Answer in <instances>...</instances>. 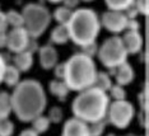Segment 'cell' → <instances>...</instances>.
Segmentation results:
<instances>
[{
  "instance_id": "obj_19",
  "label": "cell",
  "mask_w": 149,
  "mask_h": 136,
  "mask_svg": "<svg viewBox=\"0 0 149 136\" xmlns=\"http://www.w3.org/2000/svg\"><path fill=\"white\" fill-rule=\"evenodd\" d=\"M93 87H96L103 92H108L110 88L112 87V81H111L110 74L108 73H97Z\"/></svg>"
},
{
  "instance_id": "obj_11",
  "label": "cell",
  "mask_w": 149,
  "mask_h": 136,
  "mask_svg": "<svg viewBox=\"0 0 149 136\" xmlns=\"http://www.w3.org/2000/svg\"><path fill=\"white\" fill-rule=\"evenodd\" d=\"M121 40H123L124 47L127 53H138L141 51V47H143V37H141V35L139 32L127 31Z\"/></svg>"
},
{
  "instance_id": "obj_24",
  "label": "cell",
  "mask_w": 149,
  "mask_h": 136,
  "mask_svg": "<svg viewBox=\"0 0 149 136\" xmlns=\"http://www.w3.org/2000/svg\"><path fill=\"white\" fill-rule=\"evenodd\" d=\"M107 126V120L103 118V120L92 122L91 125H88V130H89V136H101L103 134L104 128Z\"/></svg>"
},
{
  "instance_id": "obj_14",
  "label": "cell",
  "mask_w": 149,
  "mask_h": 136,
  "mask_svg": "<svg viewBox=\"0 0 149 136\" xmlns=\"http://www.w3.org/2000/svg\"><path fill=\"white\" fill-rule=\"evenodd\" d=\"M13 61H14V66L19 71H27L31 69L33 65V56L29 51L24 50V51H21V52L15 53Z\"/></svg>"
},
{
  "instance_id": "obj_7",
  "label": "cell",
  "mask_w": 149,
  "mask_h": 136,
  "mask_svg": "<svg viewBox=\"0 0 149 136\" xmlns=\"http://www.w3.org/2000/svg\"><path fill=\"white\" fill-rule=\"evenodd\" d=\"M135 108L126 99L113 101L108 104L106 120L117 128H126L134 118Z\"/></svg>"
},
{
  "instance_id": "obj_21",
  "label": "cell",
  "mask_w": 149,
  "mask_h": 136,
  "mask_svg": "<svg viewBox=\"0 0 149 136\" xmlns=\"http://www.w3.org/2000/svg\"><path fill=\"white\" fill-rule=\"evenodd\" d=\"M32 128L35 130L37 134H42V132H46L50 127V120L49 117H45L42 114H40L38 117H36L35 120H32Z\"/></svg>"
},
{
  "instance_id": "obj_22",
  "label": "cell",
  "mask_w": 149,
  "mask_h": 136,
  "mask_svg": "<svg viewBox=\"0 0 149 136\" xmlns=\"http://www.w3.org/2000/svg\"><path fill=\"white\" fill-rule=\"evenodd\" d=\"M5 19H6V23L9 26H12L13 28L23 27V15H22V13L17 12V10L12 9L8 13H5Z\"/></svg>"
},
{
  "instance_id": "obj_15",
  "label": "cell",
  "mask_w": 149,
  "mask_h": 136,
  "mask_svg": "<svg viewBox=\"0 0 149 136\" xmlns=\"http://www.w3.org/2000/svg\"><path fill=\"white\" fill-rule=\"evenodd\" d=\"M50 92H51V94H54L55 97H57L60 101H65L66 99V97H68V94H69V87L66 85V83L64 80H60V79H57V80H52L51 83H50Z\"/></svg>"
},
{
  "instance_id": "obj_34",
  "label": "cell",
  "mask_w": 149,
  "mask_h": 136,
  "mask_svg": "<svg viewBox=\"0 0 149 136\" xmlns=\"http://www.w3.org/2000/svg\"><path fill=\"white\" fill-rule=\"evenodd\" d=\"M26 50H27V51H29L31 53H33L35 51H38V46H37L36 38H31V37H29V41H28V43H27Z\"/></svg>"
},
{
  "instance_id": "obj_12",
  "label": "cell",
  "mask_w": 149,
  "mask_h": 136,
  "mask_svg": "<svg viewBox=\"0 0 149 136\" xmlns=\"http://www.w3.org/2000/svg\"><path fill=\"white\" fill-rule=\"evenodd\" d=\"M40 51V64L45 70L54 69V66L57 64V51L55 47L46 45L38 49Z\"/></svg>"
},
{
  "instance_id": "obj_13",
  "label": "cell",
  "mask_w": 149,
  "mask_h": 136,
  "mask_svg": "<svg viewBox=\"0 0 149 136\" xmlns=\"http://www.w3.org/2000/svg\"><path fill=\"white\" fill-rule=\"evenodd\" d=\"M115 78H116V83L118 85H127L130 84L134 79V69L131 67L130 64L126 61L123 62L121 65L116 67V73H115Z\"/></svg>"
},
{
  "instance_id": "obj_32",
  "label": "cell",
  "mask_w": 149,
  "mask_h": 136,
  "mask_svg": "<svg viewBox=\"0 0 149 136\" xmlns=\"http://www.w3.org/2000/svg\"><path fill=\"white\" fill-rule=\"evenodd\" d=\"M139 28H140V23H139L136 19H127L126 28L125 29L133 31V32H139Z\"/></svg>"
},
{
  "instance_id": "obj_40",
  "label": "cell",
  "mask_w": 149,
  "mask_h": 136,
  "mask_svg": "<svg viewBox=\"0 0 149 136\" xmlns=\"http://www.w3.org/2000/svg\"><path fill=\"white\" fill-rule=\"evenodd\" d=\"M19 136H40V134H37L33 128H27V130L22 131Z\"/></svg>"
},
{
  "instance_id": "obj_6",
  "label": "cell",
  "mask_w": 149,
  "mask_h": 136,
  "mask_svg": "<svg viewBox=\"0 0 149 136\" xmlns=\"http://www.w3.org/2000/svg\"><path fill=\"white\" fill-rule=\"evenodd\" d=\"M98 59L107 69L111 67H117L125 62L127 59L129 53L126 52L123 43V40L117 36H113L111 38H107L102 43V46L97 51Z\"/></svg>"
},
{
  "instance_id": "obj_18",
  "label": "cell",
  "mask_w": 149,
  "mask_h": 136,
  "mask_svg": "<svg viewBox=\"0 0 149 136\" xmlns=\"http://www.w3.org/2000/svg\"><path fill=\"white\" fill-rule=\"evenodd\" d=\"M12 113L10 96L6 92H0V121L5 120Z\"/></svg>"
},
{
  "instance_id": "obj_5",
  "label": "cell",
  "mask_w": 149,
  "mask_h": 136,
  "mask_svg": "<svg viewBox=\"0 0 149 136\" xmlns=\"http://www.w3.org/2000/svg\"><path fill=\"white\" fill-rule=\"evenodd\" d=\"M23 27L31 38L42 36L51 22V14L42 4H27L22 10Z\"/></svg>"
},
{
  "instance_id": "obj_26",
  "label": "cell",
  "mask_w": 149,
  "mask_h": 136,
  "mask_svg": "<svg viewBox=\"0 0 149 136\" xmlns=\"http://www.w3.org/2000/svg\"><path fill=\"white\" fill-rule=\"evenodd\" d=\"M108 92H111V97L113 98V101H123L126 98V92H125L123 85H118V84L112 85Z\"/></svg>"
},
{
  "instance_id": "obj_20",
  "label": "cell",
  "mask_w": 149,
  "mask_h": 136,
  "mask_svg": "<svg viewBox=\"0 0 149 136\" xmlns=\"http://www.w3.org/2000/svg\"><path fill=\"white\" fill-rule=\"evenodd\" d=\"M72 14H73V9H69L66 8V6H59L55 13H54V18L59 24H64L66 26L68 23H69L70 18H72Z\"/></svg>"
},
{
  "instance_id": "obj_4",
  "label": "cell",
  "mask_w": 149,
  "mask_h": 136,
  "mask_svg": "<svg viewBox=\"0 0 149 136\" xmlns=\"http://www.w3.org/2000/svg\"><path fill=\"white\" fill-rule=\"evenodd\" d=\"M66 27L69 31V38L82 47L96 41L101 29V22L94 10L82 8L73 10L72 18Z\"/></svg>"
},
{
  "instance_id": "obj_35",
  "label": "cell",
  "mask_w": 149,
  "mask_h": 136,
  "mask_svg": "<svg viewBox=\"0 0 149 136\" xmlns=\"http://www.w3.org/2000/svg\"><path fill=\"white\" fill-rule=\"evenodd\" d=\"M6 27H8V23L5 19V13L0 12V32H5Z\"/></svg>"
},
{
  "instance_id": "obj_38",
  "label": "cell",
  "mask_w": 149,
  "mask_h": 136,
  "mask_svg": "<svg viewBox=\"0 0 149 136\" xmlns=\"http://www.w3.org/2000/svg\"><path fill=\"white\" fill-rule=\"evenodd\" d=\"M6 42H8V33L5 32H0V49L6 47Z\"/></svg>"
},
{
  "instance_id": "obj_30",
  "label": "cell",
  "mask_w": 149,
  "mask_h": 136,
  "mask_svg": "<svg viewBox=\"0 0 149 136\" xmlns=\"http://www.w3.org/2000/svg\"><path fill=\"white\" fill-rule=\"evenodd\" d=\"M54 67H55V76L60 80H64V75H65V62L56 64Z\"/></svg>"
},
{
  "instance_id": "obj_23",
  "label": "cell",
  "mask_w": 149,
  "mask_h": 136,
  "mask_svg": "<svg viewBox=\"0 0 149 136\" xmlns=\"http://www.w3.org/2000/svg\"><path fill=\"white\" fill-rule=\"evenodd\" d=\"M104 3L110 10L123 12V10L127 9L130 5L134 4V0H104Z\"/></svg>"
},
{
  "instance_id": "obj_3",
  "label": "cell",
  "mask_w": 149,
  "mask_h": 136,
  "mask_svg": "<svg viewBox=\"0 0 149 136\" xmlns=\"http://www.w3.org/2000/svg\"><path fill=\"white\" fill-rule=\"evenodd\" d=\"M97 69L92 57L84 53H75L65 62L64 81L70 90L82 92L93 87Z\"/></svg>"
},
{
  "instance_id": "obj_39",
  "label": "cell",
  "mask_w": 149,
  "mask_h": 136,
  "mask_svg": "<svg viewBox=\"0 0 149 136\" xmlns=\"http://www.w3.org/2000/svg\"><path fill=\"white\" fill-rule=\"evenodd\" d=\"M5 60L4 57H3V55H0V83L3 81V74H4V70H5Z\"/></svg>"
},
{
  "instance_id": "obj_41",
  "label": "cell",
  "mask_w": 149,
  "mask_h": 136,
  "mask_svg": "<svg viewBox=\"0 0 149 136\" xmlns=\"http://www.w3.org/2000/svg\"><path fill=\"white\" fill-rule=\"evenodd\" d=\"M50 3H54V4H56V3H60V1H63V0H49Z\"/></svg>"
},
{
  "instance_id": "obj_29",
  "label": "cell",
  "mask_w": 149,
  "mask_h": 136,
  "mask_svg": "<svg viewBox=\"0 0 149 136\" xmlns=\"http://www.w3.org/2000/svg\"><path fill=\"white\" fill-rule=\"evenodd\" d=\"M134 5L138 9L139 14H148V9H149V1L148 0H134Z\"/></svg>"
},
{
  "instance_id": "obj_37",
  "label": "cell",
  "mask_w": 149,
  "mask_h": 136,
  "mask_svg": "<svg viewBox=\"0 0 149 136\" xmlns=\"http://www.w3.org/2000/svg\"><path fill=\"white\" fill-rule=\"evenodd\" d=\"M139 121H140V126H143L147 128L148 126V117H147V112L141 111L140 114H139Z\"/></svg>"
},
{
  "instance_id": "obj_36",
  "label": "cell",
  "mask_w": 149,
  "mask_h": 136,
  "mask_svg": "<svg viewBox=\"0 0 149 136\" xmlns=\"http://www.w3.org/2000/svg\"><path fill=\"white\" fill-rule=\"evenodd\" d=\"M79 1L80 0H63L64 6H66V8H69V9L77 8L78 4H79Z\"/></svg>"
},
{
  "instance_id": "obj_16",
  "label": "cell",
  "mask_w": 149,
  "mask_h": 136,
  "mask_svg": "<svg viewBox=\"0 0 149 136\" xmlns=\"http://www.w3.org/2000/svg\"><path fill=\"white\" fill-rule=\"evenodd\" d=\"M3 81L8 87H15L21 81V71L14 65H6L4 74H3Z\"/></svg>"
},
{
  "instance_id": "obj_27",
  "label": "cell",
  "mask_w": 149,
  "mask_h": 136,
  "mask_svg": "<svg viewBox=\"0 0 149 136\" xmlns=\"http://www.w3.org/2000/svg\"><path fill=\"white\" fill-rule=\"evenodd\" d=\"M49 120L54 124H59L63 120V110L59 107H52L49 112Z\"/></svg>"
},
{
  "instance_id": "obj_17",
  "label": "cell",
  "mask_w": 149,
  "mask_h": 136,
  "mask_svg": "<svg viewBox=\"0 0 149 136\" xmlns=\"http://www.w3.org/2000/svg\"><path fill=\"white\" fill-rule=\"evenodd\" d=\"M69 40V31L64 24H59L51 32V41L56 45H65Z\"/></svg>"
},
{
  "instance_id": "obj_25",
  "label": "cell",
  "mask_w": 149,
  "mask_h": 136,
  "mask_svg": "<svg viewBox=\"0 0 149 136\" xmlns=\"http://www.w3.org/2000/svg\"><path fill=\"white\" fill-rule=\"evenodd\" d=\"M14 134V124L8 118L0 121V136H13Z\"/></svg>"
},
{
  "instance_id": "obj_2",
  "label": "cell",
  "mask_w": 149,
  "mask_h": 136,
  "mask_svg": "<svg viewBox=\"0 0 149 136\" xmlns=\"http://www.w3.org/2000/svg\"><path fill=\"white\" fill-rule=\"evenodd\" d=\"M108 104H110V98L106 92L96 87H91L79 92L77 98L73 101L72 110L74 117L87 124H92L106 118Z\"/></svg>"
},
{
  "instance_id": "obj_8",
  "label": "cell",
  "mask_w": 149,
  "mask_h": 136,
  "mask_svg": "<svg viewBox=\"0 0 149 136\" xmlns=\"http://www.w3.org/2000/svg\"><path fill=\"white\" fill-rule=\"evenodd\" d=\"M102 26L107 31L112 33H120L125 31L126 28L127 18L123 12H117V10H107L102 14V18L100 20Z\"/></svg>"
},
{
  "instance_id": "obj_1",
  "label": "cell",
  "mask_w": 149,
  "mask_h": 136,
  "mask_svg": "<svg viewBox=\"0 0 149 136\" xmlns=\"http://www.w3.org/2000/svg\"><path fill=\"white\" fill-rule=\"evenodd\" d=\"M12 112L22 122H31L42 114L46 108V93L37 80L27 79L14 87L12 96Z\"/></svg>"
},
{
  "instance_id": "obj_10",
  "label": "cell",
  "mask_w": 149,
  "mask_h": 136,
  "mask_svg": "<svg viewBox=\"0 0 149 136\" xmlns=\"http://www.w3.org/2000/svg\"><path fill=\"white\" fill-rule=\"evenodd\" d=\"M61 136H89L88 124L74 117L65 122Z\"/></svg>"
},
{
  "instance_id": "obj_9",
  "label": "cell",
  "mask_w": 149,
  "mask_h": 136,
  "mask_svg": "<svg viewBox=\"0 0 149 136\" xmlns=\"http://www.w3.org/2000/svg\"><path fill=\"white\" fill-rule=\"evenodd\" d=\"M29 41V36L27 33L24 27H17L13 28L8 33V42L6 47L13 53H18L21 51H24L27 47V43Z\"/></svg>"
},
{
  "instance_id": "obj_31",
  "label": "cell",
  "mask_w": 149,
  "mask_h": 136,
  "mask_svg": "<svg viewBox=\"0 0 149 136\" xmlns=\"http://www.w3.org/2000/svg\"><path fill=\"white\" fill-rule=\"evenodd\" d=\"M139 103H140L141 111H144V112L148 111V94H147V92H143V93L139 94Z\"/></svg>"
},
{
  "instance_id": "obj_43",
  "label": "cell",
  "mask_w": 149,
  "mask_h": 136,
  "mask_svg": "<svg viewBox=\"0 0 149 136\" xmlns=\"http://www.w3.org/2000/svg\"><path fill=\"white\" fill-rule=\"evenodd\" d=\"M84 1H93V0H84Z\"/></svg>"
},
{
  "instance_id": "obj_42",
  "label": "cell",
  "mask_w": 149,
  "mask_h": 136,
  "mask_svg": "<svg viewBox=\"0 0 149 136\" xmlns=\"http://www.w3.org/2000/svg\"><path fill=\"white\" fill-rule=\"evenodd\" d=\"M107 136H115V135H113V134H108Z\"/></svg>"
},
{
  "instance_id": "obj_28",
  "label": "cell",
  "mask_w": 149,
  "mask_h": 136,
  "mask_svg": "<svg viewBox=\"0 0 149 136\" xmlns=\"http://www.w3.org/2000/svg\"><path fill=\"white\" fill-rule=\"evenodd\" d=\"M82 49H83L82 53H84L86 56H89V57H93L94 55H97V51H98V47H97L96 41H94V42L88 43V45L82 46Z\"/></svg>"
},
{
  "instance_id": "obj_33",
  "label": "cell",
  "mask_w": 149,
  "mask_h": 136,
  "mask_svg": "<svg viewBox=\"0 0 149 136\" xmlns=\"http://www.w3.org/2000/svg\"><path fill=\"white\" fill-rule=\"evenodd\" d=\"M139 14L138 9L135 8V5H130L127 9H125V15H126L127 19H136V15Z\"/></svg>"
}]
</instances>
